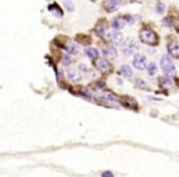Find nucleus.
I'll use <instances>...</instances> for the list:
<instances>
[{"instance_id": "a211bd4d", "label": "nucleus", "mask_w": 179, "mask_h": 177, "mask_svg": "<svg viewBox=\"0 0 179 177\" xmlns=\"http://www.w3.org/2000/svg\"><path fill=\"white\" fill-rule=\"evenodd\" d=\"M121 3V0H107V9L108 10H113V9H116V6Z\"/></svg>"}, {"instance_id": "b1692460", "label": "nucleus", "mask_w": 179, "mask_h": 177, "mask_svg": "<svg viewBox=\"0 0 179 177\" xmlns=\"http://www.w3.org/2000/svg\"><path fill=\"white\" fill-rule=\"evenodd\" d=\"M106 25H101V26H99L97 28H96V32H97V34H100V36H104L105 34V32H106Z\"/></svg>"}, {"instance_id": "f03ea898", "label": "nucleus", "mask_w": 179, "mask_h": 177, "mask_svg": "<svg viewBox=\"0 0 179 177\" xmlns=\"http://www.w3.org/2000/svg\"><path fill=\"white\" fill-rule=\"evenodd\" d=\"M161 67L167 77L175 75V66L173 64V60L168 55H163L161 57Z\"/></svg>"}, {"instance_id": "1a4fd4ad", "label": "nucleus", "mask_w": 179, "mask_h": 177, "mask_svg": "<svg viewBox=\"0 0 179 177\" xmlns=\"http://www.w3.org/2000/svg\"><path fill=\"white\" fill-rule=\"evenodd\" d=\"M168 53L174 57H179V44L177 42H172L168 44Z\"/></svg>"}, {"instance_id": "f257e3e1", "label": "nucleus", "mask_w": 179, "mask_h": 177, "mask_svg": "<svg viewBox=\"0 0 179 177\" xmlns=\"http://www.w3.org/2000/svg\"><path fill=\"white\" fill-rule=\"evenodd\" d=\"M139 38H140V41L145 44H149V45H156L157 42H158V37L157 34L151 31V29H141L140 33H139Z\"/></svg>"}, {"instance_id": "9b49d317", "label": "nucleus", "mask_w": 179, "mask_h": 177, "mask_svg": "<svg viewBox=\"0 0 179 177\" xmlns=\"http://www.w3.org/2000/svg\"><path fill=\"white\" fill-rule=\"evenodd\" d=\"M48 10H49V11H50L54 16H56V17H62V15H64L62 10L58 7V5H57V4H51V5H49Z\"/></svg>"}, {"instance_id": "6e6552de", "label": "nucleus", "mask_w": 179, "mask_h": 177, "mask_svg": "<svg viewBox=\"0 0 179 177\" xmlns=\"http://www.w3.org/2000/svg\"><path fill=\"white\" fill-rule=\"evenodd\" d=\"M96 67H97V70L101 71V72L110 71V64H108L107 59H99L96 61Z\"/></svg>"}, {"instance_id": "423d86ee", "label": "nucleus", "mask_w": 179, "mask_h": 177, "mask_svg": "<svg viewBox=\"0 0 179 177\" xmlns=\"http://www.w3.org/2000/svg\"><path fill=\"white\" fill-rule=\"evenodd\" d=\"M107 39L111 43L119 44L123 41V34L121 32H118V31H108L107 32Z\"/></svg>"}, {"instance_id": "f3484780", "label": "nucleus", "mask_w": 179, "mask_h": 177, "mask_svg": "<svg viewBox=\"0 0 179 177\" xmlns=\"http://www.w3.org/2000/svg\"><path fill=\"white\" fill-rule=\"evenodd\" d=\"M157 72V65L155 62H150L147 65V73L149 76H154Z\"/></svg>"}, {"instance_id": "5701e85b", "label": "nucleus", "mask_w": 179, "mask_h": 177, "mask_svg": "<svg viewBox=\"0 0 179 177\" xmlns=\"http://www.w3.org/2000/svg\"><path fill=\"white\" fill-rule=\"evenodd\" d=\"M64 3H65V6H66V9L68 10V11H73L74 6H73V3L71 1V0H64Z\"/></svg>"}, {"instance_id": "393cba45", "label": "nucleus", "mask_w": 179, "mask_h": 177, "mask_svg": "<svg viewBox=\"0 0 179 177\" xmlns=\"http://www.w3.org/2000/svg\"><path fill=\"white\" fill-rule=\"evenodd\" d=\"M100 176L101 177H115V175H113L112 171H104V172H101Z\"/></svg>"}, {"instance_id": "aec40b11", "label": "nucleus", "mask_w": 179, "mask_h": 177, "mask_svg": "<svg viewBox=\"0 0 179 177\" xmlns=\"http://www.w3.org/2000/svg\"><path fill=\"white\" fill-rule=\"evenodd\" d=\"M67 50H68L69 54H77V53H78V45H77L76 43H71V44L68 45Z\"/></svg>"}, {"instance_id": "ddd939ff", "label": "nucleus", "mask_w": 179, "mask_h": 177, "mask_svg": "<svg viewBox=\"0 0 179 177\" xmlns=\"http://www.w3.org/2000/svg\"><path fill=\"white\" fill-rule=\"evenodd\" d=\"M158 84H160L162 88H171L173 86V82L168 77H160L158 78Z\"/></svg>"}, {"instance_id": "4be33fe9", "label": "nucleus", "mask_w": 179, "mask_h": 177, "mask_svg": "<svg viewBox=\"0 0 179 177\" xmlns=\"http://www.w3.org/2000/svg\"><path fill=\"white\" fill-rule=\"evenodd\" d=\"M72 62V59H71V56L69 55H67V54H65L64 56H62V64L65 65V66H68L69 64Z\"/></svg>"}, {"instance_id": "39448f33", "label": "nucleus", "mask_w": 179, "mask_h": 177, "mask_svg": "<svg viewBox=\"0 0 179 177\" xmlns=\"http://www.w3.org/2000/svg\"><path fill=\"white\" fill-rule=\"evenodd\" d=\"M66 76H67V78H68L69 81L76 82V83L81 82V81L83 80V76H82V73L79 72L78 70H74V68H69V70H67Z\"/></svg>"}, {"instance_id": "20e7f679", "label": "nucleus", "mask_w": 179, "mask_h": 177, "mask_svg": "<svg viewBox=\"0 0 179 177\" xmlns=\"http://www.w3.org/2000/svg\"><path fill=\"white\" fill-rule=\"evenodd\" d=\"M133 66L136 68V70H144V68L147 67L146 64V57L143 54H135L134 59H133Z\"/></svg>"}, {"instance_id": "6ab92c4d", "label": "nucleus", "mask_w": 179, "mask_h": 177, "mask_svg": "<svg viewBox=\"0 0 179 177\" xmlns=\"http://www.w3.org/2000/svg\"><path fill=\"white\" fill-rule=\"evenodd\" d=\"M136 87L139 88V89H143V91H147L149 87H147V83L143 80H138L136 81Z\"/></svg>"}, {"instance_id": "0eeeda50", "label": "nucleus", "mask_w": 179, "mask_h": 177, "mask_svg": "<svg viewBox=\"0 0 179 177\" xmlns=\"http://www.w3.org/2000/svg\"><path fill=\"white\" fill-rule=\"evenodd\" d=\"M102 54L107 60H115L117 57V50L113 46H105L102 50Z\"/></svg>"}, {"instance_id": "f8f14e48", "label": "nucleus", "mask_w": 179, "mask_h": 177, "mask_svg": "<svg viewBox=\"0 0 179 177\" xmlns=\"http://www.w3.org/2000/svg\"><path fill=\"white\" fill-rule=\"evenodd\" d=\"M126 26V20L124 17H116L112 21V27L115 29H122Z\"/></svg>"}, {"instance_id": "7ed1b4c3", "label": "nucleus", "mask_w": 179, "mask_h": 177, "mask_svg": "<svg viewBox=\"0 0 179 177\" xmlns=\"http://www.w3.org/2000/svg\"><path fill=\"white\" fill-rule=\"evenodd\" d=\"M136 49H138V44H136V42L134 41V39H127V41L123 43V46H122L123 54H126V55L133 54Z\"/></svg>"}, {"instance_id": "dca6fc26", "label": "nucleus", "mask_w": 179, "mask_h": 177, "mask_svg": "<svg viewBox=\"0 0 179 177\" xmlns=\"http://www.w3.org/2000/svg\"><path fill=\"white\" fill-rule=\"evenodd\" d=\"M122 104L126 106V107H132V106H136V102L135 99H133V98L131 96H124L123 98V100H122Z\"/></svg>"}, {"instance_id": "a878e982", "label": "nucleus", "mask_w": 179, "mask_h": 177, "mask_svg": "<svg viewBox=\"0 0 179 177\" xmlns=\"http://www.w3.org/2000/svg\"><path fill=\"white\" fill-rule=\"evenodd\" d=\"M165 25L166 26H172V18H166L165 20Z\"/></svg>"}, {"instance_id": "9d476101", "label": "nucleus", "mask_w": 179, "mask_h": 177, "mask_svg": "<svg viewBox=\"0 0 179 177\" xmlns=\"http://www.w3.org/2000/svg\"><path fill=\"white\" fill-rule=\"evenodd\" d=\"M101 98H102V99H105V100H107V102H111V103H118L119 102L118 96L115 95L112 92H104L101 94Z\"/></svg>"}, {"instance_id": "4468645a", "label": "nucleus", "mask_w": 179, "mask_h": 177, "mask_svg": "<svg viewBox=\"0 0 179 177\" xmlns=\"http://www.w3.org/2000/svg\"><path fill=\"white\" fill-rule=\"evenodd\" d=\"M84 53H85V55L88 57L93 59V60L97 59V56H99V50H97V49H95V48H87L85 50H84Z\"/></svg>"}, {"instance_id": "412c9836", "label": "nucleus", "mask_w": 179, "mask_h": 177, "mask_svg": "<svg viewBox=\"0 0 179 177\" xmlns=\"http://www.w3.org/2000/svg\"><path fill=\"white\" fill-rule=\"evenodd\" d=\"M166 11V6H165V4L163 3H158L157 5H156V12L157 14H163Z\"/></svg>"}, {"instance_id": "2eb2a0df", "label": "nucleus", "mask_w": 179, "mask_h": 177, "mask_svg": "<svg viewBox=\"0 0 179 177\" xmlns=\"http://www.w3.org/2000/svg\"><path fill=\"white\" fill-rule=\"evenodd\" d=\"M119 73L123 75L124 77H132L133 76V71L129 65H122L121 66V70H119Z\"/></svg>"}]
</instances>
